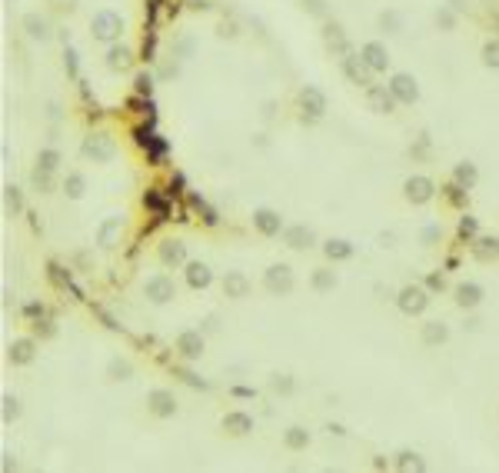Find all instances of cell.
Returning a JSON list of instances; mask_svg holds the SVG:
<instances>
[{
	"mask_svg": "<svg viewBox=\"0 0 499 473\" xmlns=\"http://www.w3.org/2000/svg\"><path fill=\"white\" fill-rule=\"evenodd\" d=\"M436 233H439V227H426L423 230V240L429 244V240H436Z\"/></svg>",
	"mask_w": 499,
	"mask_h": 473,
	"instance_id": "f6af8a7d",
	"label": "cell"
},
{
	"mask_svg": "<svg viewBox=\"0 0 499 473\" xmlns=\"http://www.w3.org/2000/svg\"><path fill=\"white\" fill-rule=\"evenodd\" d=\"M403 190H406L409 203H426V200H433V190H436V187H433L429 177H409Z\"/></svg>",
	"mask_w": 499,
	"mask_h": 473,
	"instance_id": "30bf717a",
	"label": "cell"
},
{
	"mask_svg": "<svg viewBox=\"0 0 499 473\" xmlns=\"http://www.w3.org/2000/svg\"><path fill=\"white\" fill-rule=\"evenodd\" d=\"M84 190H87V180H84L80 173H70V177L63 180V194H67L70 200H80L84 197Z\"/></svg>",
	"mask_w": 499,
	"mask_h": 473,
	"instance_id": "83f0119b",
	"label": "cell"
},
{
	"mask_svg": "<svg viewBox=\"0 0 499 473\" xmlns=\"http://www.w3.org/2000/svg\"><path fill=\"white\" fill-rule=\"evenodd\" d=\"M366 100H370V107L379 110V114H390V110L396 107L393 91H386V87H370V91H366Z\"/></svg>",
	"mask_w": 499,
	"mask_h": 473,
	"instance_id": "e0dca14e",
	"label": "cell"
},
{
	"mask_svg": "<svg viewBox=\"0 0 499 473\" xmlns=\"http://www.w3.org/2000/svg\"><path fill=\"white\" fill-rule=\"evenodd\" d=\"M333 287H336V274H333V270H313V290L326 293V290H333Z\"/></svg>",
	"mask_w": 499,
	"mask_h": 473,
	"instance_id": "f546056e",
	"label": "cell"
},
{
	"mask_svg": "<svg viewBox=\"0 0 499 473\" xmlns=\"http://www.w3.org/2000/svg\"><path fill=\"white\" fill-rule=\"evenodd\" d=\"M456 304L463 307V310L480 307V304H483V287H480V284H473V280L459 284V287H456Z\"/></svg>",
	"mask_w": 499,
	"mask_h": 473,
	"instance_id": "5bb4252c",
	"label": "cell"
},
{
	"mask_svg": "<svg viewBox=\"0 0 499 473\" xmlns=\"http://www.w3.org/2000/svg\"><path fill=\"white\" fill-rule=\"evenodd\" d=\"M270 387L276 390V394H293V377H287V373H276L270 380Z\"/></svg>",
	"mask_w": 499,
	"mask_h": 473,
	"instance_id": "d590c367",
	"label": "cell"
},
{
	"mask_svg": "<svg viewBox=\"0 0 499 473\" xmlns=\"http://www.w3.org/2000/svg\"><path fill=\"white\" fill-rule=\"evenodd\" d=\"M343 70H347L349 80H356V84H370V67H366L363 57H343Z\"/></svg>",
	"mask_w": 499,
	"mask_h": 473,
	"instance_id": "44dd1931",
	"label": "cell"
},
{
	"mask_svg": "<svg viewBox=\"0 0 499 473\" xmlns=\"http://www.w3.org/2000/svg\"><path fill=\"white\" fill-rule=\"evenodd\" d=\"M136 87H140V91H150V77L140 74V77H136Z\"/></svg>",
	"mask_w": 499,
	"mask_h": 473,
	"instance_id": "ee69618b",
	"label": "cell"
},
{
	"mask_svg": "<svg viewBox=\"0 0 499 473\" xmlns=\"http://www.w3.org/2000/svg\"><path fill=\"white\" fill-rule=\"evenodd\" d=\"M326 40H330V47H336L340 54H347V37L340 33V27H326Z\"/></svg>",
	"mask_w": 499,
	"mask_h": 473,
	"instance_id": "8d00e7d4",
	"label": "cell"
},
{
	"mask_svg": "<svg viewBox=\"0 0 499 473\" xmlns=\"http://www.w3.org/2000/svg\"><path fill=\"white\" fill-rule=\"evenodd\" d=\"M27 31H31V37H40V40H44L47 37V20L44 17H27Z\"/></svg>",
	"mask_w": 499,
	"mask_h": 473,
	"instance_id": "e575fe53",
	"label": "cell"
},
{
	"mask_svg": "<svg viewBox=\"0 0 499 473\" xmlns=\"http://www.w3.org/2000/svg\"><path fill=\"white\" fill-rule=\"evenodd\" d=\"M3 200H7V210H20V190L17 187H3Z\"/></svg>",
	"mask_w": 499,
	"mask_h": 473,
	"instance_id": "f35d334b",
	"label": "cell"
},
{
	"mask_svg": "<svg viewBox=\"0 0 499 473\" xmlns=\"http://www.w3.org/2000/svg\"><path fill=\"white\" fill-rule=\"evenodd\" d=\"M143 293H147V300H150V304H170V300L177 297V284H173L170 277L157 274V277H150V280L143 284Z\"/></svg>",
	"mask_w": 499,
	"mask_h": 473,
	"instance_id": "3957f363",
	"label": "cell"
},
{
	"mask_svg": "<svg viewBox=\"0 0 499 473\" xmlns=\"http://www.w3.org/2000/svg\"><path fill=\"white\" fill-rule=\"evenodd\" d=\"M223 430L243 437V433H250V430H253V420H250V413H227V417H223Z\"/></svg>",
	"mask_w": 499,
	"mask_h": 473,
	"instance_id": "603a6c76",
	"label": "cell"
},
{
	"mask_svg": "<svg viewBox=\"0 0 499 473\" xmlns=\"http://www.w3.org/2000/svg\"><path fill=\"white\" fill-rule=\"evenodd\" d=\"M90 31L97 40H104V44H113L123 31V20L120 14H113V10H100V14H93L90 20Z\"/></svg>",
	"mask_w": 499,
	"mask_h": 473,
	"instance_id": "6da1fadb",
	"label": "cell"
},
{
	"mask_svg": "<svg viewBox=\"0 0 499 473\" xmlns=\"http://www.w3.org/2000/svg\"><path fill=\"white\" fill-rule=\"evenodd\" d=\"M480 244H483V247H476V257L480 260H489L499 254V240H480Z\"/></svg>",
	"mask_w": 499,
	"mask_h": 473,
	"instance_id": "74e56055",
	"label": "cell"
},
{
	"mask_svg": "<svg viewBox=\"0 0 499 473\" xmlns=\"http://www.w3.org/2000/svg\"><path fill=\"white\" fill-rule=\"evenodd\" d=\"M263 287L270 293H280V297H287L293 290V270H290L287 263H273L267 267V274H263Z\"/></svg>",
	"mask_w": 499,
	"mask_h": 473,
	"instance_id": "7a4b0ae2",
	"label": "cell"
},
{
	"mask_svg": "<svg viewBox=\"0 0 499 473\" xmlns=\"http://www.w3.org/2000/svg\"><path fill=\"white\" fill-rule=\"evenodd\" d=\"M106 67H110V70H127V67H130V50H127V47H110Z\"/></svg>",
	"mask_w": 499,
	"mask_h": 473,
	"instance_id": "d4e9b609",
	"label": "cell"
},
{
	"mask_svg": "<svg viewBox=\"0 0 499 473\" xmlns=\"http://www.w3.org/2000/svg\"><path fill=\"white\" fill-rule=\"evenodd\" d=\"M147 407L153 417H173L177 413V397L170 390H150L147 394Z\"/></svg>",
	"mask_w": 499,
	"mask_h": 473,
	"instance_id": "52a82bcc",
	"label": "cell"
},
{
	"mask_svg": "<svg viewBox=\"0 0 499 473\" xmlns=\"http://www.w3.org/2000/svg\"><path fill=\"white\" fill-rule=\"evenodd\" d=\"M106 373H110V380H127V377H130V364L120 360V357H113V360L106 364Z\"/></svg>",
	"mask_w": 499,
	"mask_h": 473,
	"instance_id": "d6a6232c",
	"label": "cell"
},
{
	"mask_svg": "<svg viewBox=\"0 0 499 473\" xmlns=\"http://www.w3.org/2000/svg\"><path fill=\"white\" fill-rule=\"evenodd\" d=\"M360 57L366 61L370 70H386V67H390V54H386V47L377 44V40H370V44L360 50Z\"/></svg>",
	"mask_w": 499,
	"mask_h": 473,
	"instance_id": "4fadbf2b",
	"label": "cell"
},
{
	"mask_svg": "<svg viewBox=\"0 0 499 473\" xmlns=\"http://www.w3.org/2000/svg\"><path fill=\"white\" fill-rule=\"evenodd\" d=\"M0 417H3V424H10V420H17V413H20V403H17V397H10V394H3L0 397Z\"/></svg>",
	"mask_w": 499,
	"mask_h": 473,
	"instance_id": "1f68e13d",
	"label": "cell"
},
{
	"mask_svg": "<svg viewBox=\"0 0 499 473\" xmlns=\"http://www.w3.org/2000/svg\"><path fill=\"white\" fill-rule=\"evenodd\" d=\"M396 304H399V310L403 313H423L426 307H429V293L423 290V287H403L399 290V297H396Z\"/></svg>",
	"mask_w": 499,
	"mask_h": 473,
	"instance_id": "5b68a950",
	"label": "cell"
},
{
	"mask_svg": "<svg viewBox=\"0 0 499 473\" xmlns=\"http://www.w3.org/2000/svg\"><path fill=\"white\" fill-rule=\"evenodd\" d=\"M253 227L263 233V237H276V233H283V217L276 214V210H257L253 214Z\"/></svg>",
	"mask_w": 499,
	"mask_h": 473,
	"instance_id": "8fae6325",
	"label": "cell"
},
{
	"mask_svg": "<svg viewBox=\"0 0 499 473\" xmlns=\"http://www.w3.org/2000/svg\"><path fill=\"white\" fill-rule=\"evenodd\" d=\"M390 91H393V97L399 104H413V100L420 97V87H416V80L409 74H396L393 80H390Z\"/></svg>",
	"mask_w": 499,
	"mask_h": 473,
	"instance_id": "9c48e42d",
	"label": "cell"
},
{
	"mask_svg": "<svg viewBox=\"0 0 499 473\" xmlns=\"http://www.w3.org/2000/svg\"><path fill=\"white\" fill-rule=\"evenodd\" d=\"M306 7H310L313 14H323V0H306Z\"/></svg>",
	"mask_w": 499,
	"mask_h": 473,
	"instance_id": "bcb514c9",
	"label": "cell"
},
{
	"mask_svg": "<svg viewBox=\"0 0 499 473\" xmlns=\"http://www.w3.org/2000/svg\"><path fill=\"white\" fill-rule=\"evenodd\" d=\"M450 340V327L443 320H429L423 323V343H429V347H436V343H446Z\"/></svg>",
	"mask_w": 499,
	"mask_h": 473,
	"instance_id": "ffe728a7",
	"label": "cell"
},
{
	"mask_svg": "<svg viewBox=\"0 0 499 473\" xmlns=\"http://www.w3.org/2000/svg\"><path fill=\"white\" fill-rule=\"evenodd\" d=\"M84 153L93 157V160H100V164H106V160L117 157V140L110 137V134H93V137H87V144H84Z\"/></svg>",
	"mask_w": 499,
	"mask_h": 473,
	"instance_id": "277c9868",
	"label": "cell"
},
{
	"mask_svg": "<svg viewBox=\"0 0 499 473\" xmlns=\"http://www.w3.org/2000/svg\"><path fill=\"white\" fill-rule=\"evenodd\" d=\"M223 293H227V297H233V300H243V297L250 293V280H246V274H240V270H230V274L223 277Z\"/></svg>",
	"mask_w": 499,
	"mask_h": 473,
	"instance_id": "9a60e30c",
	"label": "cell"
},
{
	"mask_svg": "<svg viewBox=\"0 0 499 473\" xmlns=\"http://www.w3.org/2000/svg\"><path fill=\"white\" fill-rule=\"evenodd\" d=\"M483 61L489 67H499V44H486L483 47Z\"/></svg>",
	"mask_w": 499,
	"mask_h": 473,
	"instance_id": "ab89813d",
	"label": "cell"
},
{
	"mask_svg": "<svg viewBox=\"0 0 499 473\" xmlns=\"http://www.w3.org/2000/svg\"><path fill=\"white\" fill-rule=\"evenodd\" d=\"M456 183H459V187H473V183H476V177H480V173H476V164H459V167H456Z\"/></svg>",
	"mask_w": 499,
	"mask_h": 473,
	"instance_id": "f1b7e54d",
	"label": "cell"
},
{
	"mask_svg": "<svg viewBox=\"0 0 499 473\" xmlns=\"http://www.w3.org/2000/svg\"><path fill=\"white\" fill-rule=\"evenodd\" d=\"M57 164H61V153L54 150V147L40 150V157H37V170H47V173H54V170H57Z\"/></svg>",
	"mask_w": 499,
	"mask_h": 473,
	"instance_id": "4dcf8cb0",
	"label": "cell"
},
{
	"mask_svg": "<svg viewBox=\"0 0 499 473\" xmlns=\"http://www.w3.org/2000/svg\"><path fill=\"white\" fill-rule=\"evenodd\" d=\"M187 284H190L193 290H203V287H210V284H213L210 267H207V263H200V260L187 263Z\"/></svg>",
	"mask_w": 499,
	"mask_h": 473,
	"instance_id": "2e32d148",
	"label": "cell"
},
{
	"mask_svg": "<svg viewBox=\"0 0 499 473\" xmlns=\"http://www.w3.org/2000/svg\"><path fill=\"white\" fill-rule=\"evenodd\" d=\"M300 107H303V117L319 121V117H323V110H326V97H323V91H317V87H303Z\"/></svg>",
	"mask_w": 499,
	"mask_h": 473,
	"instance_id": "8992f818",
	"label": "cell"
},
{
	"mask_svg": "<svg viewBox=\"0 0 499 473\" xmlns=\"http://www.w3.org/2000/svg\"><path fill=\"white\" fill-rule=\"evenodd\" d=\"M393 467H396V470H426L423 457H420V453H409V450H403V453L396 457Z\"/></svg>",
	"mask_w": 499,
	"mask_h": 473,
	"instance_id": "4316f807",
	"label": "cell"
},
{
	"mask_svg": "<svg viewBox=\"0 0 499 473\" xmlns=\"http://www.w3.org/2000/svg\"><path fill=\"white\" fill-rule=\"evenodd\" d=\"M379 27H383V31H390V33H396L399 27H403V17L396 14V10H386V14L379 17Z\"/></svg>",
	"mask_w": 499,
	"mask_h": 473,
	"instance_id": "836d02e7",
	"label": "cell"
},
{
	"mask_svg": "<svg viewBox=\"0 0 499 473\" xmlns=\"http://www.w3.org/2000/svg\"><path fill=\"white\" fill-rule=\"evenodd\" d=\"M177 350H180V357H187V360H197L200 353H203V336H200V330H183V334L177 336Z\"/></svg>",
	"mask_w": 499,
	"mask_h": 473,
	"instance_id": "7c38bea8",
	"label": "cell"
},
{
	"mask_svg": "<svg viewBox=\"0 0 499 473\" xmlns=\"http://www.w3.org/2000/svg\"><path fill=\"white\" fill-rule=\"evenodd\" d=\"M459 230H463V233H476V220H473V217H466V220L459 224Z\"/></svg>",
	"mask_w": 499,
	"mask_h": 473,
	"instance_id": "b9f144b4",
	"label": "cell"
},
{
	"mask_svg": "<svg viewBox=\"0 0 499 473\" xmlns=\"http://www.w3.org/2000/svg\"><path fill=\"white\" fill-rule=\"evenodd\" d=\"M7 357H10V364L24 366L33 360V340H27V336H20V340H14L10 347H7Z\"/></svg>",
	"mask_w": 499,
	"mask_h": 473,
	"instance_id": "ac0fdd59",
	"label": "cell"
},
{
	"mask_svg": "<svg viewBox=\"0 0 499 473\" xmlns=\"http://www.w3.org/2000/svg\"><path fill=\"white\" fill-rule=\"evenodd\" d=\"M323 254L330 260H349L353 257V244L343 240V237H336V240H326V244H323Z\"/></svg>",
	"mask_w": 499,
	"mask_h": 473,
	"instance_id": "cb8c5ba5",
	"label": "cell"
},
{
	"mask_svg": "<svg viewBox=\"0 0 499 473\" xmlns=\"http://www.w3.org/2000/svg\"><path fill=\"white\" fill-rule=\"evenodd\" d=\"M436 24L443 27V31H453V24H456L453 10H439V14H436Z\"/></svg>",
	"mask_w": 499,
	"mask_h": 473,
	"instance_id": "60d3db41",
	"label": "cell"
},
{
	"mask_svg": "<svg viewBox=\"0 0 499 473\" xmlns=\"http://www.w3.org/2000/svg\"><path fill=\"white\" fill-rule=\"evenodd\" d=\"M283 240H287V247H293V250H310L313 240H317V233L306 227V224H293V227H283Z\"/></svg>",
	"mask_w": 499,
	"mask_h": 473,
	"instance_id": "ba28073f",
	"label": "cell"
},
{
	"mask_svg": "<svg viewBox=\"0 0 499 473\" xmlns=\"http://www.w3.org/2000/svg\"><path fill=\"white\" fill-rule=\"evenodd\" d=\"M160 260H164L166 267L183 263V260H187V247H183V240H164V244H160Z\"/></svg>",
	"mask_w": 499,
	"mask_h": 473,
	"instance_id": "d6986e66",
	"label": "cell"
},
{
	"mask_svg": "<svg viewBox=\"0 0 499 473\" xmlns=\"http://www.w3.org/2000/svg\"><path fill=\"white\" fill-rule=\"evenodd\" d=\"M120 217H106L104 224H100V230H97V244L100 247H113V240H117V233H120Z\"/></svg>",
	"mask_w": 499,
	"mask_h": 473,
	"instance_id": "7402d4cb",
	"label": "cell"
},
{
	"mask_svg": "<svg viewBox=\"0 0 499 473\" xmlns=\"http://www.w3.org/2000/svg\"><path fill=\"white\" fill-rule=\"evenodd\" d=\"M426 284H429L433 290H443V277H439V274H433V277H429V280H426Z\"/></svg>",
	"mask_w": 499,
	"mask_h": 473,
	"instance_id": "7bdbcfd3",
	"label": "cell"
},
{
	"mask_svg": "<svg viewBox=\"0 0 499 473\" xmlns=\"http://www.w3.org/2000/svg\"><path fill=\"white\" fill-rule=\"evenodd\" d=\"M283 443H287L290 450H306V447H310V433H306L303 427H290Z\"/></svg>",
	"mask_w": 499,
	"mask_h": 473,
	"instance_id": "484cf974",
	"label": "cell"
}]
</instances>
